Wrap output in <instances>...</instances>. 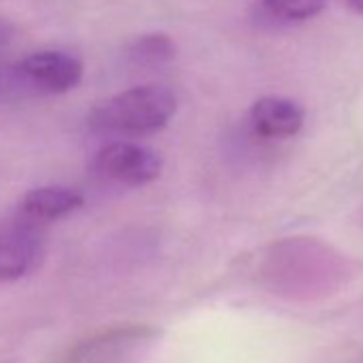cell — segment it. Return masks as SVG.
<instances>
[{"mask_svg": "<svg viewBox=\"0 0 363 363\" xmlns=\"http://www.w3.org/2000/svg\"><path fill=\"white\" fill-rule=\"evenodd\" d=\"M18 73L50 94H65L82 84L84 62L69 52L45 50L26 56L18 65Z\"/></svg>", "mask_w": 363, "mask_h": 363, "instance_id": "obj_3", "label": "cell"}, {"mask_svg": "<svg viewBox=\"0 0 363 363\" xmlns=\"http://www.w3.org/2000/svg\"><path fill=\"white\" fill-rule=\"evenodd\" d=\"M267 16L282 22H306L323 13L327 0H261Z\"/></svg>", "mask_w": 363, "mask_h": 363, "instance_id": "obj_7", "label": "cell"}, {"mask_svg": "<svg viewBox=\"0 0 363 363\" xmlns=\"http://www.w3.org/2000/svg\"><path fill=\"white\" fill-rule=\"evenodd\" d=\"M92 169L116 184L137 189L158 179L162 158L145 145L133 141H111L94 154Z\"/></svg>", "mask_w": 363, "mask_h": 363, "instance_id": "obj_2", "label": "cell"}, {"mask_svg": "<svg viewBox=\"0 0 363 363\" xmlns=\"http://www.w3.org/2000/svg\"><path fill=\"white\" fill-rule=\"evenodd\" d=\"M130 54L143 65H162L175 56V45L167 35H143L135 41Z\"/></svg>", "mask_w": 363, "mask_h": 363, "instance_id": "obj_8", "label": "cell"}, {"mask_svg": "<svg viewBox=\"0 0 363 363\" xmlns=\"http://www.w3.org/2000/svg\"><path fill=\"white\" fill-rule=\"evenodd\" d=\"M303 109L282 96H263L250 109V122L255 133L267 139H286L301 130Z\"/></svg>", "mask_w": 363, "mask_h": 363, "instance_id": "obj_5", "label": "cell"}, {"mask_svg": "<svg viewBox=\"0 0 363 363\" xmlns=\"http://www.w3.org/2000/svg\"><path fill=\"white\" fill-rule=\"evenodd\" d=\"M175 109L177 101L167 88L152 84L137 86L99 103L90 111L88 124L103 135L143 137L164 128Z\"/></svg>", "mask_w": 363, "mask_h": 363, "instance_id": "obj_1", "label": "cell"}, {"mask_svg": "<svg viewBox=\"0 0 363 363\" xmlns=\"http://www.w3.org/2000/svg\"><path fill=\"white\" fill-rule=\"evenodd\" d=\"M82 206L84 195L71 186H41L24 195L18 214L30 223L45 225L77 212Z\"/></svg>", "mask_w": 363, "mask_h": 363, "instance_id": "obj_6", "label": "cell"}, {"mask_svg": "<svg viewBox=\"0 0 363 363\" xmlns=\"http://www.w3.org/2000/svg\"><path fill=\"white\" fill-rule=\"evenodd\" d=\"M346 7L359 16H363V0H346Z\"/></svg>", "mask_w": 363, "mask_h": 363, "instance_id": "obj_9", "label": "cell"}, {"mask_svg": "<svg viewBox=\"0 0 363 363\" xmlns=\"http://www.w3.org/2000/svg\"><path fill=\"white\" fill-rule=\"evenodd\" d=\"M41 252L39 225L20 216L0 227V280L22 278Z\"/></svg>", "mask_w": 363, "mask_h": 363, "instance_id": "obj_4", "label": "cell"}]
</instances>
